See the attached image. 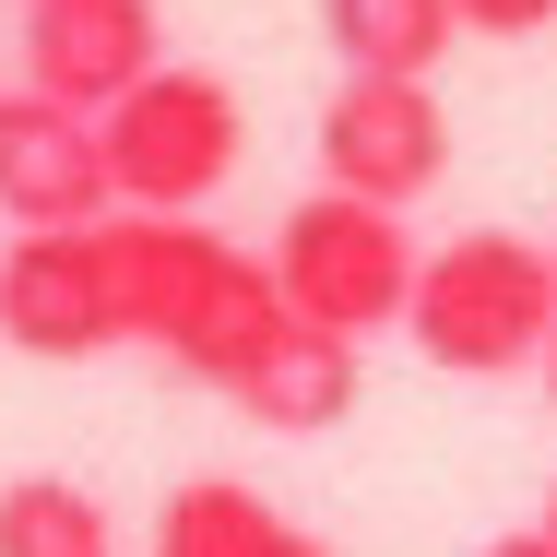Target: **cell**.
Instances as JSON below:
<instances>
[{
  "label": "cell",
  "mask_w": 557,
  "mask_h": 557,
  "mask_svg": "<svg viewBox=\"0 0 557 557\" xmlns=\"http://www.w3.org/2000/svg\"><path fill=\"white\" fill-rule=\"evenodd\" d=\"M154 557H333L309 522H285L261 486H237V474H190V486H166V510H154Z\"/></svg>",
  "instance_id": "9"
},
{
  "label": "cell",
  "mask_w": 557,
  "mask_h": 557,
  "mask_svg": "<svg viewBox=\"0 0 557 557\" xmlns=\"http://www.w3.org/2000/svg\"><path fill=\"white\" fill-rule=\"evenodd\" d=\"M450 166V108L440 84H404V72H344L333 108H321V190H356L380 214H404L416 190H440Z\"/></svg>",
  "instance_id": "5"
},
{
  "label": "cell",
  "mask_w": 557,
  "mask_h": 557,
  "mask_svg": "<svg viewBox=\"0 0 557 557\" xmlns=\"http://www.w3.org/2000/svg\"><path fill=\"white\" fill-rule=\"evenodd\" d=\"M108 261H119V333L154 344L190 380H214V392H237L285 344L273 261L214 237L202 214H108Z\"/></svg>",
  "instance_id": "1"
},
{
  "label": "cell",
  "mask_w": 557,
  "mask_h": 557,
  "mask_svg": "<svg viewBox=\"0 0 557 557\" xmlns=\"http://www.w3.org/2000/svg\"><path fill=\"white\" fill-rule=\"evenodd\" d=\"M474 36H534V24H557V0H450Z\"/></svg>",
  "instance_id": "13"
},
{
  "label": "cell",
  "mask_w": 557,
  "mask_h": 557,
  "mask_svg": "<svg viewBox=\"0 0 557 557\" xmlns=\"http://www.w3.org/2000/svg\"><path fill=\"white\" fill-rule=\"evenodd\" d=\"M108 178H119V214H202L225 178H237V143H249V108L237 84L202 72V60H166L143 72L108 119Z\"/></svg>",
  "instance_id": "4"
},
{
  "label": "cell",
  "mask_w": 557,
  "mask_h": 557,
  "mask_svg": "<svg viewBox=\"0 0 557 557\" xmlns=\"http://www.w3.org/2000/svg\"><path fill=\"white\" fill-rule=\"evenodd\" d=\"M546 546H557V498H546Z\"/></svg>",
  "instance_id": "16"
},
{
  "label": "cell",
  "mask_w": 557,
  "mask_h": 557,
  "mask_svg": "<svg viewBox=\"0 0 557 557\" xmlns=\"http://www.w3.org/2000/svg\"><path fill=\"white\" fill-rule=\"evenodd\" d=\"M237 416L249 428H285V440H321L356 416V344L344 333H309V321H285V344L237 380Z\"/></svg>",
  "instance_id": "10"
},
{
  "label": "cell",
  "mask_w": 557,
  "mask_h": 557,
  "mask_svg": "<svg viewBox=\"0 0 557 557\" xmlns=\"http://www.w3.org/2000/svg\"><path fill=\"white\" fill-rule=\"evenodd\" d=\"M143 72H166L154 0H24V96L108 119Z\"/></svg>",
  "instance_id": "7"
},
{
  "label": "cell",
  "mask_w": 557,
  "mask_h": 557,
  "mask_svg": "<svg viewBox=\"0 0 557 557\" xmlns=\"http://www.w3.org/2000/svg\"><path fill=\"white\" fill-rule=\"evenodd\" d=\"M321 36H333L344 72H404V84H428L450 60V36H462V12H450V0H321Z\"/></svg>",
  "instance_id": "11"
},
{
  "label": "cell",
  "mask_w": 557,
  "mask_h": 557,
  "mask_svg": "<svg viewBox=\"0 0 557 557\" xmlns=\"http://www.w3.org/2000/svg\"><path fill=\"white\" fill-rule=\"evenodd\" d=\"M0 344L72 368V356H108L119 333V261L108 225H48V237H12L0 249Z\"/></svg>",
  "instance_id": "6"
},
{
  "label": "cell",
  "mask_w": 557,
  "mask_h": 557,
  "mask_svg": "<svg viewBox=\"0 0 557 557\" xmlns=\"http://www.w3.org/2000/svg\"><path fill=\"white\" fill-rule=\"evenodd\" d=\"M404 333L428 368L450 380H510V368H546L557 344V249L510 237V225H474L416 261V309Z\"/></svg>",
  "instance_id": "2"
},
{
  "label": "cell",
  "mask_w": 557,
  "mask_h": 557,
  "mask_svg": "<svg viewBox=\"0 0 557 557\" xmlns=\"http://www.w3.org/2000/svg\"><path fill=\"white\" fill-rule=\"evenodd\" d=\"M546 404H557V344H546Z\"/></svg>",
  "instance_id": "15"
},
{
  "label": "cell",
  "mask_w": 557,
  "mask_h": 557,
  "mask_svg": "<svg viewBox=\"0 0 557 557\" xmlns=\"http://www.w3.org/2000/svg\"><path fill=\"white\" fill-rule=\"evenodd\" d=\"M0 214L24 237L48 225H108L119 214V178H108V131L84 108H48V96H0Z\"/></svg>",
  "instance_id": "8"
},
{
  "label": "cell",
  "mask_w": 557,
  "mask_h": 557,
  "mask_svg": "<svg viewBox=\"0 0 557 557\" xmlns=\"http://www.w3.org/2000/svg\"><path fill=\"white\" fill-rule=\"evenodd\" d=\"M273 285H285V321H309V333H392L404 309H416V237H404V214H380V202H356V190H309L297 214L273 225Z\"/></svg>",
  "instance_id": "3"
},
{
  "label": "cell",
  "mask_w": 557,
  "mask_h": 557,
  "mask_svg": "<svg viewBox=\"0 0 557 557\" xmlns=\"http://www.w3.org/2000/svg\"><path fill=\"white\" fill-rule=\"evenodd\" d=\"M0 557H119L108 498L72 474H12L0 486Z\"/></svg>",
  "instance_id": "12"
},
{
  "label": "cell",
  "mask_w": 557,
  "mask_h": 557,
  "mask_svg": "<svg viewBox=\"0 0 557 557\" xmlns=\"http://www.w3.org/2000/svg\"><path fill=\"white\" fill-rule=\"evenodd\" d=\"M474 557H557V546H546V522H534V534H498V546H474Z\"/></svg>",
  "instance_id": "14"
}]
</instances>
